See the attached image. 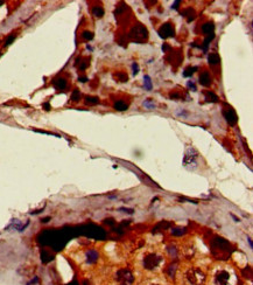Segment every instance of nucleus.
Listing matches in <instances>:
<instances>
[{
	"instance_id": "nucleus-27",
	"label": "nucleus",
	"mask_w": 253,
	"mask_h": 285,
	"mask_svg": "<svg viewBox=\"0 0 253 285\" xmlns=\"http://www.w3.org/2000/svg\"><path fill=\"white\" fill-rule=\"evenodd\" d=\"M188 88H189V89H193V91H196V87H195V84H194L191 81L188 82Z\"/></svg>"
},
{
	"instance_id": "nucleus-1",
	"label": "nucleus",
	"mask_w": 253,
	"mask_h": 285,
	"mask_svg": "<svg viewBox=\"0 0 253 285\" xmlns=\"http://www.w3.org/2000/svg\"><path fill=\"white\" fill-rule=\"evenodd\" d=\"M116 280L119 285H132V283L134 282V277L131 270L120 269L116 274Z\"/></svg>"
},
{
	"instance_id": "nucleus-23",
	"label": "nucleus",
	"mask_w": 253,
	"mask_h": 285,
	"mask_svg": "<svg viewBox=\"0 0 253 285\" xmlns=\"http://www.w3.org/2000/svg\"><path fill=\"white\" fill-rule=\"evenodd\" d=\"M82 36H83V39H85V40H91L94 38V34L91 33V32H84Z\"/></svg>"
},
{
	"instance_id": "nucleus-26",
	"label": "nucleus",
	"mask_w": 253,
	"mask_h": 285,
	"mask_svg": "<svg viewBox=\"0 0 253 285\" xmlns=\"http://www.w3.org/2000/svg\"><path fill=\"white\" fill-rule=\"evenodd\" d=\"M119 210H122L124 213H128V214H132V213L134 212L132 208H122V207L119 208Z\"/></svg>"
},
{
	"instance_id": "nucleus-6",
	"label": "nucleus",
	"mask_w": 253,
	"mask_h": 285,
	"mask_svg": "<svg viewBox=\"0 0 253 285\" xmlns=\"http://www.w3.org/2000/svg\"><path fill=\"white\" fill-rule=\"evenodd\" d=\"M160 36L161 38H169V36H173L174 35V28L171 27V23H166L163 25L161 29L159 31Z\"/></svg>"
},
{
	"instance_id": "nucleus-10",
	"label": "nucleus",
	"mask_w": 253,
	"mask_h": 285,
	"mask_svg": "<svg viewBox=\"0 0 253 285\" xmlns=\"http://www.w3.org/2000/svg\"><path fill=\"white\" fill-rule=\"evenodd\" d=\"M199 83L202 84V85H209L210 84V75L207 71L201 74V76H199Z\"/></svg>"
},
{
	"instance_id": "nucleus-28",
	"label": "nucleus",
	"mask_w": 253,
	"mask_h": 285,
	"mask_svg": "<svg viewBox=\"0 0 253 285\" xmlns=\"http://www.w3.org/2000/svg\"><path fill=\"white\" fill-rule=\"evenodd\" d=\"M14 39H15V35H12V36H10L8 39L6 40V43H5V45H6V46H7V45H11V42H12V41H13Z\"/></svg>"
},
{
	"instance_id": "nucleus-14",
	"label": "nucleus",
	"mask_w": 253,
	"mask_h": 285,
	"mask_svg": "<svg viewBox=\"0 0 253 285\" xmlns=\"http://www.w3.org/2000/svg\"><path fill=\"white\" fill-rule=\"evenodd\" d=\"M214 28H215V26H214V23H205V25H203L202 26V32L203 33H212V31H214Z\"/></svg>"
},
{
	"instance_id": "nucleus-8",
	"label": "nucleus",
	"mask_w": 253,
	"mask_h": 285,
	"mask_svg": "<svg viewBox=\"0 0 253 285\" xmlns=\"http://www.w3.org/2000/svg\"><path fill=\"white\" fill-rule=\"evenodd\" d=\"M224 116H225L226 120L231 124V125H235V124L237 123V119H238V118H237L236 112L233 111L232 109H229V110L224 111Z\"/></svg>"
},
{
	"instance_id": "nucleus-15",
	"label": "nucleus",
	"mask_w": 253,
	"mask_h": 285,
	"mask_svg": "<svg viewBox=\"0 0 253 285\" xmlns=\"http://www.w3.org/2000/svg\"><path fill=\"white\" fill-rule=\"evenodd\" d=\"M143 85L147 90H152V81H151V77L148 75L143 76Z\"/></svg>"
},
{
	"instance_id": "nucleus-31",
	"label": "nucleus",
	"mask_w": 253,
	"mask_h": 285,
	"mask_svg": "<svg viewBox=\"0 0 253 285\" xmlns=\"http://www.w3.org/2000/svg\"><path fill=\"white\" fill-rule=\"evenodd\" d=\"M44 108H46V110H50V105L48 104V103H46V104H44Z\"/></svg>"
},
{
	"instance_id": "nucleus-9",
	"label": "nucleus",
	"mask_w": 253,
	"mask_h": 285,
	"mask_svg": "<svg viewBox=\"0 0 253 285\" xmlns=\"http://www.w3.org/2000/svg\"><path fill=\"white\" fill-rule=\"evenodd\" d=\"M97 259H98V252L96 251L94 249H91V250L86 251V262L94 263Z\"/></svg>"
},
{
	"instance_id": "nucleus-35",
	"label": "nucleus",
	"mask_w": 253,
	"mask_h": 285,
	"mask_svg": "<svg viewBox=\"0 0 253 285\" xmlns=\"http://www.w3.org/2000/svg\"><path fill=\"white\" fill-rule=\"evenodd\" d=\"M48 221H49V218H46L42 220V222H48Z\"/></svg>"
},
{
	"instance_id": "nucleus-2",
	"label": "nucleus",
	"mask_w": 253,
	"mask_h": 285,
	"mask_svg": "<svg viewBox=\"0 0 253 285\" xmlns=\"http://www.w3.org/2000/svg\"><path fill=\"white\" fill-rule=\"evenodd\" d=\"M187 279L193 285H202L205 280V275L199 269H191L187 272Z\"/></svg>"
},
{
	"instance_id": "nucleus-30",
	"label": "nucleus",
	"mask_w": 253,
	"mask_h": 285,
	"mask_svg": "<svg viewBox=\"0 0 253 285\" xmlns=\"http://www.w3.org/2000/svg\"><path fill=\"white\" fill-rule=\"evenodd\" d=\"M78 79H79L81 82H86V81H88V78H86V77H79Z\"/></svg>"
},
{
	"instance_id": "nucleus-34",
	"label": "nucleus",
	"mask_w": 253,
	"mask_h": 285,
	"mask_svg": "<svg viewBox=\"0 0 253 285\" xmlns=\"http://www.w3.org/2000/svg\"><path fill=\"white\" fill-rule=\"evenodd\" d=\"M247 241H248V243H250V246L252 248V246H252V241H251V238H250V237L247 238Z\"/></svg>"
},
{
	"instance_id": "nucleus-29",
	"label": "nucleus",
	"mask_w": 253,
	"mask_h": 285,
	"mask_svg": "<svg viewBox=\"0 0 253 285\" xmlns=\"http://www.w3.org/2000/svg\"><path fill=\"white\" fill-rule=\"evenodd\" d=\"M38 282H39V278H38V277H35V278H34L33 280H30L27 285H35V283H38Z\"/></svg>"
},
{
	"instance_id": "nucleus-13",
	"label": "nucleus",
	"mask_w": 253,
	"mask_h": 285,
	"mask_svg": "<svg viewBox=\"0 0 253 285\" xmlns=\"http://www.w3.org/2000/svg\"><path fill=\"white\" fill-rule=\"evenodd\" d=\"M92 13H94V17L102 18L103 15H104V10H103L102 7H99V6H96L94 10H92Z\"/></svg>"
},
{
	"instance_id": "nucleus-25",
	"label": "nucleus",
	"mask_w": 253,
	"mask_h": 285,
	"mask_svg": "<svg viewBox=\"0 0 253 285\" xmlns=\"http://www.w3.org/2000/svg\"><path fill=\"white\" fill-rule=\"evenodd\" d=\"M175 270H176L175 265H171V267H169V276H171V278H173L174 275H175Z\"/></svg>"
},
{
	"instance_id": "nucleus-5",
	"label": "nucleus",
	"mask_w": 253,
	"mask_h": 285,
	"mask_svg": "<svg viewBox=\"0 0 253 285\" xmlns=\"http://www.w3.org/2000/svg\"><path fill=\"white\" fill-rule=\"evenodd\" d=\"M229 280H230V274L225 271V270H222L219 272H217L216 277H215V284L216 285H227L229 284Z\"/></svg>"
},
{
	"instance_id": "nucleus-17",
	"label": "nucleus",
	"mask_w": 253,
	"mask_h": 285,
	"mask_svg": "<svg viewBox=\"0 0 253 285\" xmlns=\"http://www.w3.org/2000/svg\"><path fill=\"white\" fill-rule=\"evenodd\" d=\"M196 70H197V67L187 68V69L184 70V73H183V76H184V77H189V76H191V75H193V74L195 73Z\"/></svg>"
},
{
	"instance_id": "nucleus-16",
	"label": "nucleus",
	"mask_w": 253,
	"mask_h": 285,
	"mask_svg": "<svg viewBox=\"0 0 253 285\" xmlns=\"http://www.w3.org/2000/svg\"><path fill=\"white\" fill-rule=\"evenodd\" d=\"M66 85V79H63V78H61V79H57L55 82V87L57 88V89H64Z\"/></svg>"
},
{
	"instance_id": "nucleus-3",
	"label": "nucleus",
	"mask_w": 253,
	"mask_h": 285,
	"mask_svg": "<svg viewBox=\"0 0 253 285\" xmlns=\"http://www.w3.org/2000/svg\"><path fill=\"white\" fill-rule=\"evenodd\" d=\"M197 158H198V153L197 151L193 149V147H189L187 151H186V154H184V166L188 167L189 165H194L196 167V164H197Z\"/></svg>"
},
{
	"instance_id": "nucleus-33",
	"label": "nucleus",
	"mask_w": 253,
	"mask_h": 285,
	"mask_svg": "<svg viewBox=\"0 0 253 285\" xmlns=\"http://www.w3.org/2000/svg\"><path fill=\"white\" fill-rule=\"evenodd\" d=\"M180 4V1H176L175 4H174V6H173V8H177V5Z\"/></svg>"
},
{
	"instance_id": "nucleus-18",
	"label": "nucleus",
	"mask_w": 253,
	"mask_h": 285,
	"mask_svg": "<svg viewBox=\"0 0 253 285\" xmlns=\"http://www.w3.org/2000/svg\"><path fill=\"white\" fill-rule=\"evenodd\" d=\"M186 233V228H175V229H171V234L175 235V236H181Z\"/></svg>"
},
{
	"instance_id": "nucleus-20",
	"label": "nucleus",
	"mask_w": 253,
	"mask_h": 285,
	"mask_svg": "<svg viewBox=\"0 0 253 285\" xmlns=\"http://www.w3.org/2000/svg\"><path fill=\"white\" fill-rule=\"evenodd\" d=\"M143 106H146L147 109H154L155 104L152 102V100H147V101L143 102Z\"/></svg>"
},
{
	"instance_id": "nucleus-22",
	"label": "nucleus",
	"mask_w": 253,
	"mask_h": 285,
	"mask_svg": "<svg viewBox=\"0 0 253 285\" xmlns=\"http://www.w3.org/2000/svg\"><path fill=\"white\" fill-rule=\"evenodd\" d=\"M79 97H81V94H79V91H78V90H75V91L72 92L71 100H72V101H78V100H79Z\"/></svg>"
},
{
	"instance_id": "nucleus-36",
	"label": "nucleus",
	"mask_w": 253,
	"mask_h": 285,
	"mask_svg": "<svg viewBox=\"0 0 253 285\" xmlns=\"http://www.w3.org/2000/svg\"><path fill=\"white\" fill-rule=\"evenodd\" d=\"M1 5H2V1H0V6H1Z\"/></svg>"
},
{
	"instance_id": "nucleus-21",
	"label": "nucleus",
	"mask_w": 253,
	"mask_h": 285,
	"mask_svg": "<svg viewBox=\"0 0 253 285\" xmlns=\"http://www.w3.org/2000/svg\"><path fill=\"white\" fill-rule=\"evenodd\" d=\"M86 103L88 104H97L98 98L97 97H86Z\"/></svg>"
},
{
	"instance_id": "nucleus-24",
	"label": "nucleus",
	"mask_w": 253,
	"mask_h": 285,
	"mask_svg": "<svg viewBox=\"0 0 253 285\" xmlns=\"http://www.w3.org/2000/svg\"><path fill=\"white\" fill-rule=\"evenodd\" d=\"M132 69H133V74H134V75H137V74L139 73V64H138L137 62H134L132 64Z\"/></svg>"
},
{
	"instance_id": "nucleus-11",
	"label": "nucleus",
	"mask_w": 253,
	"mask_h": 285,
	"mask_svg": "<svg viewBox=\"0 0 253 285\" xmlns=\"http://www.w3.org/2000/svg\"><path fill=\"white\" fill-rule=\"evenodd\" d=\"M208 60H209V63H211V64H217V63H219V61H220L219 56H218V54H216V53L210 54L209 57H208Z\"/></svg>"
},
{
	"instance_id": "nucleus-7",
	"label": "nucleus",
	"mask_w": 253,
	"mask_h": 285,
	"mask_svg": "<svg viewBox=\"0 0 253 285\" xmlns=\"http://www.w3.org/2000/svg\"><path fill=\"white\" fill-rule=\"evenodd\" d=\"M28 224H29V221H27L25 224H22L21 221H19V220H12V222L10 223V226L6 228V230H8L10 228H12V229H15V230H18V231H23V230L26 229V227H27Z\"/></svg>"
},
{
	"instance_id": "nucleus-12",
	"label": "nucleus",
	"mask_w": 253,
	"mask_h": 285,
	"mask_svg": "<svg viewBox=\"0 0 253 285\" xmlns=\"http://www.w3.org/2000/svg\"><path fill=\"white\" fill-rule=\"evenodd\" d=\"M114 108H116V110H119V111H124V110H127L128 105H127L125 102L118 101L116 104H114Z\"/></svg>"
},
{
	"instance_id": "nucleus-32",
	"label": "nucleus",
	"mask_w": 253,
	"mask_h": 285,
	"mask_svg": "<svg viewBox=\"0 0 253 285\" xmlns=\"http://www.w3.org/2000/svg\"><path fill=\"white\" fill-rule=\"evenodd\" d=\"M231 216H232V218H235V220H236V222H239V218H237V216H235L233 214H231Z\"/></svg>"
},
{
	"instance_id": "nucleus-4",
	"label": "nucleus",
	"mask_w": 253,
	"mask_h": 285,
	"mask_svg": "<svg viewBox=\"0 0 253 285\" xmlns=\"http://www.w3.org/2000/svg\"><path fill=\"white\" fill-rule=\"evenodd\" d=\"M160 262H161V257H159L155 254H149L143 259V267L147 270H153L159 265Z\"/></svg>"
},
{
	"instance_id": "nucleus-19",
	"label": "nucleus",
	"mask_w": 253,
	"mask_h": 285,
	"mask_svg": "<svg viewBox=\"0 0 253 285\" xmlns=\"http://www.w3.org/2000/svg\"><path fill=\"white\" fill-rule=\"evenodd\" d=\"M205 95H207V100H208V101H210V98H212L211 102H217V100H218V97H217V96L215 95V94H212V92H209V91H208V92H205Z\"/></svg>"
}]
</instances>
